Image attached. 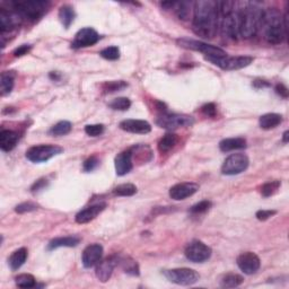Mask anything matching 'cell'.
Here are the masks:
<instances>
[{"label": "cell", "instance_id": "1", "mask_svg": "<svg viewBox=\"0 0 289 289\" xmlns=\"http://www.w3.org/2000/svg\"><path fill=\"white\" fill-rule=\"evenodd\" d=\"M219 29V15L217 2L200 0L194 3L192 31L204 39H213Z\"/></svg>", "mask_w": 289, "mask_h": 289}, {"label": "cell", "instance_id": "2", "mask_svg": "<svg viewBox=\"0 0 289 289\" xmlns=\"http://www.w3.org/2000/svg\"><path fill=\"white\" fill-rule=\"evenodd\" d=\"M288 16H282L277 8H269L263 11L260 29L264 34V39L271 44H280L288 34Z\"/></svg>", "mask_w": 289, "mask_h": 289}, {"label": "cell", "instance_id": "3", "mask_svg": "<svg viewBox=\"0 0 289 289\" xmlns=\"http://www.w3.org/2000/svg\"><path fill=\"white\" fill-rule=\"evenodd\" d=\"M238 33L242 38L250 39L260 29L263 10L256 3H237Z\"/></svg>", "mask_w": 289, "mask_h": 289}, {"label": "cell", "instance_id": "4", "mask_svg": "<svg viewBox=\"0 0 289 289\" xmlns=\"http://www.w3.org/2000/svg\"><path fill=\"white\" fill-rule=\"evenodd\" d=\"M48 2H13L10 6L25 20L35 22L46 14L49 8Z\"/></svg>", "mask_w": 289, "mask_h": 289}, {"label": "cell", "instance_id": "5", "mask_svg": "<svg viewBox=\"0 0 289 289\" xmlns=\"http://www.w3.org/2000/svg\"><path fill=\"white\" fill-rule=\"evenodd\" d=\"M206 60L212 62L219 68L224 70H238L245 67L250 66L253 62V58L248 56H237V57H229V56H213V57H204Z\"/></svg>", "mask_w": 289, "mask_h": 289}, {"label": "cell", "instance_id": "6", "mask_svg": "<svg viewBox=\"0 0 289 289\" xmlns=\"http://www.w3.org/2000/svg\"><path fill=\"white\" fill-rule=\"evenodd\" d=\"M194 119L188 114H170L164 113L156 120L158 127L166 130H176L179 128H186L193 126Z\"/></svg>", "mask_w": 289, "mask_h": 289}, {"label": "cell", "instance_id": "7", "mask_svg": "<svg viewBox=\"0 0 289 289\" xmlns=\"http://www.w3.org/2000/svg\"><path fill=\"white\" fill-rule=\"evenodd\" d=\"M168 281L180 284V286H191L198 281L200 275L197 271L190 268H177L164 271Z\"/></svg>", "mask_w": 289, "mask_h": 289}, {"label": "cell", "instance_id": "8", "mask_svg": "<svg viewBox=\"0 0 289 289\" xmlns=\"http://www.w3.org/2000/svg\"><path fill=\"white\" fill-rule=\"evenodd\" d=\"M62 149L56 145H38L26 152V158L32 163H43L62 153Z\"/></svg>", "mask_w": 289, "mask_h": 289}, {"label": "cell", "instance_id": "9", "mask_svg": "<svg viewBox=\"0 0 289 289\" xmlns=\"http://www.w3.org/2000/svg\"><path fill=\"white\" fill-rule=\"evenodd\" d=\"M177 44L180 47L188 49V50L192 51H198L201 52L204 55V57H213V56H226V53L223 49H220L218 47L211 46V44H208L206 42L198 41V40H192V39H179L177 40Z\"/></svg>", "mask_w": 289, "mask_h": 289}, {"label": "cell", "instance_id": "10", "mask_svg": "<svg viewBox=\"0 0 289 289\" xmlns=\"http://www.w3.org/2000/svg\"><path fill=\"white\" fill-rule=\"evenodd\" d=\"M248 164H250V161L245 154H232L225 159L223 166H221V173L224 175H237L246 170Z\"/></svg>", "mask_w": 289, "mask_h": 289}, {"label": "cell", "instance_id": "11", "mask_svg": "<svg viewBox=\"0 0 289 289\" xmlns=\"http://www.w3.org/2000/svg\"><path fill=\"white\" fill-rule=\"evenodd\" d=\"M185 256L193 263H202L210 259L211 248L201 241H192L185 248Z\"/></svg>", "mask_w": 289, "mask_h": 289}, {"label": "cell", "instance_id": "12", "mask_svg": "<svg viewBox=\"0 0 289 289\" xmlns=\"http://www.w3.org/2000/svg\"><path fill=\"white\" fill-rule=\"evenodd\" d=\"M23 17L20 13H17L13 8L6 10L2 8L0 11V30H2V35L7 32H12L13 30H16L23 22Z\"/></svg>", "mask_w": 289, "mask_h": 289}, {"label": "cell", "instance_id": "13", "mask_svg": "<svg viewBox=\"0 0 289 289\" xmlns=\"http://www.w3.org/2000/svg\"><path fill=\"white\" fill-rule=\"evenodd\" d=\"M100 34L96 32L94 29L85 28L78 31V33L75 35L74 41L71 42V48L73 49H82L92 47L100 41Z\"/></svg>", "mask_w": 289, "mask_h": 289}, {"label": "cell", "instance_id": "14", "mask_svg": "<svg viewBox=\"0 0 289 289\" xmlns=\"http://www.w3.org/2000/svg\"><path fill=\"white\" fill-rule=\"evenodd\" d=\"M236 263L242 272L245 274H254L261 266L260 257L253 252H244L237 256Z\"/></svg>", "mask_w": 289, "mask_h": 289}, {"label": "cell", "instance_id": "15", "mask_svg": "<svg viewBox=\"0 0 289 289\" xmlns=\"http://www.w3.org/2000/svg\"><path fill=\"white\" fill-rule=\"evenodd\" d=\"M162 7L168 10H174L176 16L182 21H188L193 15L194 3L192 2H167L163 3Z\"/></svg>", "mask_w": 289, "mask_h": 289}, {"label": "cell", "instance_id": "16", "mask_svg": "<svg viewBox=\"0 0 289 289\" xmlns=\"http://www.w3.org/2000/svg\"><path fill=\"white\" fill-rule=\"evenodd\" d=\"M199 185L193 182H182V183H177L173 185L170 189V197L173 200H184L189 197L198 192Z\"/></svg>", "mask_w": 289, "mask_h": 289}, {"label": "cell", "instance_id": "17", "mask_svg": "<svg viewBox=\"0 0 289 289\" xmlns=\"http://www.w3.org/2000/svg\"><path fill=\"white\" fill-rule=\"evenodd\" d=\"M103 256V246L101 244H91L83 252L82 262L85 268H92L102 260Z\"/></svg>", "mask_w": 289, "mask_h": 289}, {"label": "cell", "instance_id": "18", "mask_svg": "<svg viewBox=\"0 0 289 289\" xmlns=\"http://www.w3.org/2000/svg\"><path fill=\"white\" fill-rule=\"evenodd\" d=\"M118 263H119V257H115V256H110L108 257V259L100 261L99 263L96 264V269H95V274L97 279H99L101 282L109 281L111 275H112L113 273L115 265H117Z\"/></svg>", "mask_w": 289, "mask_h": 289}, {"label": "cell", "instance_id": "19", "mask_svg": "<svg viewBox=\"0 0 289 289\" xmlns=\"http://www.w3.org/2000/svg\"><path fill=\"white\" fill-rule=\"evenodd\" d=\"M119 127L122 129L123 131L136 133V135H147L152 131V126L145 120H136V119H128L123 120L120 122Z\"/></svg>", "mask_w": 289, "mask_h": 289}, {"label": "cell", "instance_id": "20", "mask_svg": "<svg viewBox=\"0 0 289 289\" xmlns=\"http://www.w3.org/2000/svg\"><path fill=\"white\" fill-rule=\"evenodd\" d=\"M114 165H115V172H117V174L119 176L127 175L128 173H130L133 167L131 148L120 153L118 156L115 157Z\"/></svg>", "mask_w": 289, "mask_h": 289}, {"label": "cell", "instance_id": "21", "mask_svg": "<svg viewBox=\"0 0 289 289\" xmlns=\"http://www.w3.org/2000/svg\"><path fill=\"white\" fill-rule=\"evenodd\" d=\"M105 208H106L105 202H99V203L92 204V206L87 207L85 209H83V210L79 211L76 215V217H75L76 223L78 224L90 223V221H92L93 219H95Z\"/></svg>", "mask_w": 289, "mask_h": 289}, {"label": "cell", "instance_id": "22", "mask_svg": "<svg viewBox=\"0 0 289 289\" xmlns=\"http://www.w3.org/2000/svg\"><path fill=\"white\" fill-rule=\"evenodd\" d=\"M20 140L19 133L13 130H2L0 132V148L4 152H11L16 147Z\"/></svg>", "mask_w": 289, "mask_h": 289}, {"label": "cell", "instance_id": "23", "mask_svg": "<svg viewBox=\"0 0 289 289\" xmlns=\"http://www.w3.org/2000/svg\"><path fill=\"white\" fill-rule=\"evenodd\" d=\"M246 148V140L244 138H226L219 142V149L224 153L233 152V150H239Z\"/></svg>", "mask_w": 289, "mask_h": 289}, {"label": "cell", "instance_id": "24", "mask_svg": "<svg viewBox=\"0 0 289 289\" xmlns=\"http://www.w3.org/2000/svg\"><path fill=\"white\" fill-rule=\"evenodd\" d=\"M81 243V238L78 236H65L53 238L48 244V250H56L59 247H75Z\"/></svg>", "mask_w": 289, "mask_h": 289}, {"label": "cell", "instance_id": "25", "mask_svg": "<svg viewBox=\"0 0 289 289\" xmlns=\"http://www.w3.org/2000/svg\"><path fill=\"white\" fill-rule=\"evenodd\" d=\"M28 256H29V251H28V248H25V247H21L15 252H13L10 260H8V264H10L11 269L13 271L19 270L21 266L25 263L26 260H28Z\"/></svg>", "mask_w": 289, "mask_h": 289}, {"label": "cell", "instance_id": "26", "mask_svg": "<svg viewBox=\"0 0 289 289\" xmlns=\"http://www.w3.org/2000/svg\"><path fill=\"white\" fill-rule=\"evenodd\" d=\"M281 122H282V115H280L278 113H266L262 115L259 119L260 127L262 129H264V130H270V129L278 127Z\"/></svg>", "mask_w": 289, "mask_h": 289}, {"label": "cell", "instance_id": "27", "mask_svg": "<svg viewBox=\"0 0 289 289\" xmlns=\"http://www.w3.org/2000/svg\"><path fill=\"white\" fill-rule=\"evenodd\" d=\"M76 17V13H75L74 8L69 5H64L60 7L59 10V20L61 24L64 25L65 29H69L70 25Z\"/></svg>", "mask_w": 289, "mask_h": 289}, {"label": "cell", "instance_id": "28", "mask_svg": "<svg viewBox=\"0 0 289 289\" xmlns=\"http://www.w3.org/2000/svg\"><path fill=\"white\" fill-rule=\"evenodd\" d=\"M179 141V137H177L175 133H166L165 136L162 137V139L158 142V150L162 154L170 152L171 149L175 147V145Z\"/></svg>", "mask_w": 289, "mask_h": 289}, {"label": "cell", "instance_id": "29", "mask_svg": "<svg viewBox=\"0 0 289 289\" xmlns=\"http://www.w3.org/2000/svg\"><path fill=\"white\" fill-rule=\"evenodd\" d=\"M15 84V75L11 71H5L2 74L0 78V88H2V94L5 96L11 94Z\"/></svg>", "mask_w": 289, "mask_h": 289}, {"label": "cell", "instance_id": "30", "mask_svg": "<svg viewBox=\"0 0 289 289\" xmlns=\"http://www.w3.org/2000/svg\"><path fill=\"white\" fill-rule=\"evenodd\" d=\"M119 263L121 264V268L126 273L130 275H139V265H138L137 261L131 257H121V259H119Z\"/></svg>", "mask_w": 289, "mask_h": 289}, {"label": "cell", "instance_id": "31", "mask_svg": "<svg viewBox=\"0 0 289 289\" xmlns=\"http://www.w3.org/2000/svg\"><path fill=\"white\" fill-rule=\"evenodd\" d=\"M244 281V278L242 275L236 273H227L225 274L220 280V286L224 288H235L242 284Z\"/></svg>", "mask_w": 289, "mask_h": 289}, {"label": "cell", "instance_id": "32", "mask_svg": "<svg viewBox=\"0 0 289 289\" xmlns=\"http://www.w3.org/2000/svg\"><path fill=\"white\" fill-rule=\"evenodd\" d=\"M71 129H73V124H71L69 121H65L64 120V121H60L57 124H55V126L49 130V133L55 137H61V136L68 135V133L71 131Z\"/></svg>", "mask_w": 289, "mask_h": 289}, {"label": "cell", "instance_id": "33", "mask_svg": "<svg viewBox=\"0 0 289 289\" xmlns=\"http://www.w3.org/2000/svg\"><path fill=\"white\" fill-rule=\"evenodd\" d=\"M137 193V186L131 183H124L115 186L113 189V194L119 197H131Z\"/></svg>", "mask_w": 289, "mask_h": 289}, {"label": "cell", "instance_id": "34", "mask_svg": "<svg viewBox=\"0 0 289 289\" xmlns=\"http://www.w3.org/2000/svg\"><path fill=\"white\" fill-rule=\"evenodd\" d=\"M16 284L20 288H34L37 287V280L30 273H23L15 278Z\"/></svg>", "mask_w": 289, "mask_h": 289}, {"label": "cell", "instance_id": "35", "mask_svg": "<svg viewBox=\"0 0 289 289\" xmlns=\"http://www.w3.org/2000/svg\"><path fill=\"white\" fill-rule=\"evenodd\" d=\"M109 106L112 110L117 111H127L130 109L131 106V101L128 99V97H118V99H114Z\"/></svg>", "mask_w": 289, "mask_h": 289}, {"label": "cell", "instance_id": "36", "mask_svg": "<svg viewBox=\"0 0 289 289\" xmlns=\"http://www.w3.org/2000/svg\"><path fill=\"white\" fill-rule=\"evenodd\" d=\"M280 185H281V183H280V181L268 182V183H265V184L262 185L261 193L265 198L270 197V195H272V194H274L275 192H277L278 189L280 188Z\"/></svg>", "mask_w": 289, "mask_h": 289}, {"label": "cell", "instance_id": "37", "mask_svg": "<svg viewBox=\"0 0 289 289\" xmlns=\"http://www.w3.org/2000/svg\"><path fill=\"white\" fill-rule=\"evenodd\" d=\"M100 55L102 58H104L106 60H111V61H114V60H118L120 58V50L118 47H109V48H105L103 49L100 52Z\"/></svg>", "mask_w": 289, "mask_h": 289}, {"label": "cell", "instance_id": "38", "mask_svg": "<svg viewBox=\"0 0 289 289\" xmlns=\"http://www.w3.org/2000/svg\"><path fill=\"white\" fill-rule=\"evenodd\" d=\"M128 86V84L123 81L119 82H109L103 84V91L104 93H114L124 90Z\"/></svg>", "mask_w": 289, "mask_h": 289}, {"label": "cell", "instance_id": "39", "mask_svg": "<svg viewBox=\"0 0 289 289\" xmlns=\"http://www.w3.org/2000/svg\"><path fill=\"white\" fill-rule=\"evenodd\" d=\"M211 206H212L211 201H209V200H202V201L195 203L194 206L191 207L190 212L194 213V215H199V213H203L208 211L209 209L211 208Z\"/></svg>", "mask_w": 289, "mask_h": 289}, {"label": "cell", "instance_id": "40", "mask_svg": "<svg viewBox=\"0 0 289 289\" xmlns=\"http://www.w3.org/2000/svg\"><path fill=\"white\" fill-rule=\"evenodd\" d=\"M104 129L103 124H88L85 127V132L91 137H97L104 132Z\"/></svg>", "mask_w": 289, "mask_h": 289}, {"label": "cell", "instance_id": "41", "mask_svg": "<svg viewBox=\"0 0 289 289\" xmlns=\"http://www.w3.org/2000/svg\"><path fill=\"white\" fill-rule=\"evenodd\" d=\"M38 209V204L34 203V202H23L19 204V206H16L15 208V211L17 213H25V212H31V211H34Z\"/></svg>", "mask_w": 289, "mask_h": 289}, {"label": "cell", "instance_id": "42", "mask_svg": "<svg viewBox=\"0 0 289 289\" xmlns=\"http://www.w3.org/2000/svg\"><path fill=\"white\" fill-rule=\"evenodd\" d=\"M99 164H100V161L97 159V157L92 156L90 158H87L86 161L84 162L83 168L85 172H92V171H94L97 166H99Z\"/></svg>", "mask_w": 289, "mask_h": 289}, {"label": "cell", "instance_id": "43", "mask_svg": "<svg viewBox=\"0 0 289 289\" xmlns=\"http://www.w3.org/2000/svg\"><path fill=\"white\" fill-rule=\"evenodd\" d=\"M201 111L204 115H207V117H210V118L216 117V114H217V108L213 103L204 104L201 108Z\"/></svg>", "mask_w": 289, "mask_h": 289}, {"label": "cell", "instance_id": "44", "mask_svg": "<svg viewBox=\"0 0 289 289\" xmlns=\"http://www.w3.org/2000/svg\"><path fill=\"white\" fill-rule=\"evenodd\" d=\"M31 50H32V46H30V44H23V46L15 49L14 52H13V55H14V57L16 58H20V57L28 55Z\"/></svg>", "mask_w": 289, "mask_h": 289}, {"label": "cell", "instance_id": "45", "mask_svg": "<svg viewBox=\"0 0 289 289\" xmlns=\"http://www.w3.org/2000/svg\"><path fill=\"white\" fill-rule=\"evenodd\" d=\"M48 184H49V181L47 179H40L32 185L31 190H32L33 193H37V192H39V191L46 189Z\"/></svg>", "mask_w": 289, "mask_h": 289}, {"label": "cell", "instance_id": "46", "mask_svg": "<svg viewBox=\"0 0 289 289\" xmlns=\"http://www.w3.org/2000/svg\"><path fill=\"white\" fill-rule=\"evenodd\" d=\"M275 213H277V211L275 210H259L256 212V218L261 220V221H264L266 219H269L270 217H272L274 216Z\"/></svg>", "mask_w": 289, "mask_h": 289}, {"label": "cell", "instance_id": "47", "mask_svg": "<svg viewBox=\"0 0 289 289\" xmlns=\"http://www.w3.org/2000/svg\"><path fill=\"white\" fill-rule=\"evenodd\" d=\"M275 93L280 95V97H283V99H287L288 97V88L284 86L283 84H278V85L275 86Z\"/></svg>", "mask_w": 289, "mask_h": 289}, {"label": "cell", "instance_id": "48", "mask_svg": "<svg viewBox=\"0 0 289 289\" xmlns=\"http://www.w3.org/2000/svg\"><path fill=\"white\" fill-rule=\"evenodd\" d=\"M254 84V86L256 88H261V87H268L270 86V84L268 82H265V81H261V79H256V81L253 83Z\"/></svg>", "mask_w": 289, "mask_h": 289}, {"label": "cell", "instance_id": "49", "mask_svg": "<svg viewBox=\"0 0 289 289\" xmlns=\"http://www.w3.org/2000/svg\"><path fill=\"white\" fill-rule=\"evenodd\" d=\"M49 76H50V78L52 79V81L58 82L60 79V77H61V74L59 73V71H52V73H50V75H49Z\"/></svg>", "mask_w": 289, "mask_h": 289}, {"label": "cell", "instance_id": "50", "mask_svg": "<svg viewBox=\"0 0 289 289\" xmlns=\"http://www.w3.org/2000/svg\"><path fill=\"white\" fill-rule=\"evenodd\" d=\"M288 138H289V131H284L282 135V141L284 142V144H287L288 142Z\"/></svg>", "mask_w": 289, "mask_h": 289}]
</instances>
